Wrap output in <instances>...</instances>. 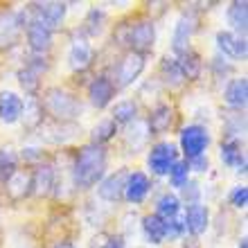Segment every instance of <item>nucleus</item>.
Segmentation results:
<instances>
[{"label":"nucleus","mask_w":248,"mask_h":248,"mask_svg":"<svg viewBox=\"0 0 248 248\" xmlns=\"http://www.w3.org/2000/svg\"><path fill=\"white\" fill-rule=\"evenodd\" d=\"M178 210H181V201H178L176 194H170V192L160 196L156 203V217H160L163 221L174 219V217L178 215Z\"/></svg>","instance_id":"cd10ccee"},{"label":"nucleus","mask_w":248,"mask_h":248,"mask_svg":"<svg viewBox=\"0 0 248 248\" xmlns=\"http://www.w3.org/2000/svg\"><path fill=\"white\" fill-rule=\"evenodd\" d=\"M20 156H23V160H25V163H36V160H41V158H43V154H41V149H36V147H25Z\"/></svg>","instance_id":"58836bf2"},{"label":"nucleus","mask_w":248,"mask_h":248,"mask_svg":"<svg viewBox=\"0 0 248 248\" xmlns=\"http://www.w3.org/2000/svg\"><path fill=\"white\" fill-rule=\"evenodd\" d=\"M20 27H23V14H0V50L12 46V41L16 39Z\"/></svg>","instance_id":"a211bd4d"},{"label":"nucleus","mask_w":248,"mask_h":248,"mask_svg":"<svg viewBox=\"0 0 248 248\" xmlns=\"http://www.w3.org/2000/svg\"><path fill=\"white\" fill-rule=\"evenodd\" d=\"M93 59H95V52H93L91 43L84 39V36H77L72 39V46H70V52H68V63L75 72H84L91 68Z\"/></svg>","instance_id":"6e6552de"},{"label":"nucleus","mask_w":248,"mask_h":248,"mask_svg":"<svg viewBox=\"0 0 248 248\" xmlns=\"http://www.w3.org/2000/svg\"><path fill=\"white\" fill-rule=\"evenodd\" d=\"M113 93H115V86L108 77H97L93 79V84L88 86V97H91V104L97 106V108H104L108 106V102L113 99Z\"/></svg>","instance_id":"f8f14e48"},{"label":"nucleus","mask_w":248,"mask_h":248,"mask_svg":"<svg viewBox=\"0 0 248 248\" xmlns=\"http://www.w3.org/2000/svg\"><path fill=\"white\" fill-rule=\"evenodd\" d=\"M126 43L131 46V52H149L156 43V25L151 20H138L126 34Z\"/></svg>","instance_id":"7ed1b4c3"},{"label":"nucleus","mask_w":248,"mask_h":248,"mask_svg":"<svg viewBox=\"0 0 248 248\" xmlns=\"http://www.w3.org/2000/svg\"><path fill=\"white\" fill-rule=\"evenodd\" d=\"M160 70H163V75L167 77V84H171V86H181L185 81L183 79V75H181V70H178V63H176V59L174 57H165L163 59V65H160Z\"/></svg>","instance_id":"f704fd0d"},{"label":"nucleus","mask_w":248,"mask_h":248,"mask_svg":"<svg viewBox=\"0 0 248 248\" xmlns=\"http://www.w3.org/2000/svg\"><path fill=\"white\" fill-rule=\"evenodd\" d=\"M217 47L230 59H244L246 57V41L232 32H217Z\"/></svg>","instance_id":"ddd939ff"},{"label":"nucleus","mask_w":248,"mask_h":248,"mask_svg":"<svg viewBox=\"0 0 248 248\" xmlns=\"http://www.w3.org/2000/svg\"><path fill=\"white\" fill-rule=\"evenodd\" d=\"M142 230L144 235H147V239H149L151 244H163L165 239V221L160 219V217L156 215H149L142 219Z\"/></svg>","instance_id":"c85d7f7f"},{"label":"nucleus","mask_w":248,"mask_h":248,"mask_svg":"<svg viewBox=\"0 0 248 248\" xmlns=\"http://www.w3.org/2000/svg\"><path fill=\"white\" fill-rule=\"evenodd\" d=\"M16 163H18V158H16L14 151L0 149V181H7L16 171Z\"/></svg>","instance_id":"c9c22d12"},{"label":"nucleus","mask_w":248,"mask_h":248,"mask_svg":"<svg viewBox=\"0 0 248 248\" xmlns=\"http://www.w3.org/2000/svg\"><path fill=\"white\" fill-rule=\"evenodd\" d=\"M149 136H151L149 124L142 122V120H133V124H131L129 131H126V144H129L133 151H138L147 144Z\"/></svg>","instance_id":"b1692460"},{"label":"nucleus","mask_w":248,"mask_h":248,"mask_svg":"<svg viewBox=\"0 0 248 248\" xmlns=\"http://www.w3.org/2000/svg\"><path fill=\"white\" fill-rule=\"evenodd\" d=\"M223 99L230 108H244L248 102V81L246 77H237L228 81L226 91H223Z\"/></svg>","instance_id":"aec40b11"},{"label":"nucleus","mask_w":248,"mask_h":248,"mask_svg":"<svg viewBox=\"0 0 248 248\" xmlns=\"http://www.w3.org/2000/svg\"><path fill=\"white\" fill-rule=\"evenodd\" d=\"M52 187H54V170L50 165H39L36 171L30 176V194L47 196Z\"/></svg>","instance_id":"4468645a"},{"label":"nucleus","mask_w":248,"mask_h":248,"mask_svg":"<svg viewBox=\"0 0 248 248\" xmlns=\"http://www.w3.org/2000/svg\"><path fill=\"white\" fill-rule=\"evenodd\" d=\"M34 12V20H39L47 30H57V27L63 23L65 12H68V5L65 2H57V0H50V2H36V5H30Z\"/></svg>","instance_id":"423d86ee"},{"label":"nucleus","mask_w":248,"mask_h":248,"mask_svg":"<svg viewBox=\"0 0 248 248\" xmlns=\"http://www.w3.org/2000/svg\"><path fill=\"white\" fill-rule=\"evenodd\" d=\"M196 27H199V18H196L194 12H185L178 18L176 27H174V36H171V50H174L176 57L183 52H189V39L196 32Z\"/></svg>","instance_id":"39448f33"},{"label":"nucleus","mask_w":248,"mask_h":248,"mask_svg":"<svg viewBox=\"0 0 248 248\" xmlns=\"http://www.w3.org/2000/svg\"><path fill=\"white\" fill-rule=\"evenodd\" d=\"M20 118L25 120V129L30 131L43 126V104L36 97H30L27 104H23V115Z\"/></svg>","instance_id":"bb28decb"},{"label":"nucleus","mask_w":248,"mask_h":248,"mask_svg":"<svg viewBox=\"0 0 248 248\" xmlns=\"http://www.w3.org/2000/svg\"><path fill=\"white\" fill-rule=\"evenodd\" d=\"M115 131H118V124L113 122V120H102V122L93 129V144H102L108 142L113 136H115Z\"/></svg>","instance_id":"2f4dec72"},{"label":"nucleus","mask_w":248,"mask_h":248,"mask_svg":"<svg viewBox=\"0 0 248 248\" xmlns=\"http://www.w3.org/2000/svg\"><path fill=\"white\" fill-rule=\"evenodd\" d=\"M176 163V147L171 142H158L151 147L149 151V167L154 174L158 176H165L170 174L171 165Z\"/></svg>","instance_id":"0eeeda50"},{"label":"nucleus","mask_w":248,"mask_h":248,"mask_svg":"<svg viewBox=\"0 0 248 248\" xmlns=\"http://www.w3.org/2000/svg\"><path fill=\"white\" fill-rule=\"evenodd\" d=\"M230 203H232L235 208H246V203H248V187L246 185H237V187L230 192Z\"/></svg>","instance_id":"4c0bfd02"},{"label":"nucleus","mask_w":248,"mask_h":248,"mask_svg":"<svg viewBox=\"0 0 248 248\" xmlns=\"http://www.w3.org/2000/svg\"><path fill=\"white\" fill-rule=\"evenodd\" d=\"M126 178H129V171L126 170H120L115 171L113 176H108L106 181H102L99 185V196L104 201H120L124 196V185H126Z\"/></svg>","instance_id":"2eb2a0df"},{"label":"nucleus","mask_w":248,"mask_h":248,"mask_svg":"<svg viewBox=\"0 0 248 248\" xmlns=\"http://www.w3.org/2000/svg\"><path fill=\"white\" fill-rule=\"evenodd\" d=\"M106 170V151L99 144H86L77 154L75 160V185L88 189L104 176Z\"/></svg>","instance_id":"f257e3e1"},{"label":"nucleus","mask_w":248,"mask_h":248,"mask_svg":"<svg viewBox=\"0 0 248 248\" xmlns=\"http://www.w3.org/2000/svg\"><path fill=\"white\" fill-rule=\"evenodd\" d=\"M210 144V136L208 131L199 126V124H189L181 131V147H183V154L189 158H196V156H203V151L208 149Z\"/></svg>","instance_id":"20e7f679"},{"label":"nucleus","mask_w":248,"mask_h":248,"mask_svg":"<svg viewBox=\"0 0 248 248\" xmlns=\"http://www.w3.org/2000/svg\"><path fill=\"white\" fill-rule=\"evenodd\" d=\"M5 183H7V194L12 196L14 201H18V199L30 194V174H25V171L16 170Z\"/></svg>","instance_id":"393cba45"},{"label":"nucleus","mask_w":248,"mask_h":248,"mask_svg":"<svg viewBox=\"0 0 248 248\" xmlns=\"http://www.w3.org/2000/svg\"><path fill=\"white\" fill-rule=\"evenodd\" d=\"M221 160L235 171H242V174L246 171V158H244L242 144H239L237 138H230L221 144Z\"/></svg>","instance_id":"412c9836"},{"label":"nucleus","mask_w":248,"mask_h":248,"mask_svg":"<svg viewBox=\"0 0 248 248\" xmlns=\"http://www.w3.org/2000/svg\"><path fill=\"white\" fill-rule=\"evenodd\" d=\"M27 43H30L34 54L47 52L52 46V30H47L39 20H30L27 23Z\"/></svg>","instance_id":"9b49d317"},{"label":"nucleus","mask_w":248,"mask_h":248,"mask_svg":"<svg viewBox=\"0 0 248 248\" xmlns=\"http://www.w3.org/2000/svg\"><path fill=\"white\" fill-rule=\"evenodd\" d=\"M239 248H248V244H246V239H242V244H239Z\"/></svg>","instance_id":"79ce46f5"},{"label":"nucleus","mask_w":248,"mask_h":248,"mask_svg":"<svg viewBox=\"0 0 248 248\" xmlns=\"http://www.w3.org/2000/svg\"><path fill=\"white\" fill-rule=\"evenodd\" d=\"M149 178L144 176L142 171H133L129 174L126 178V185H124V196H126V201L129 203H140L144 201V196L149 192Z\"/></svg>","instance_id":"6ab92c4d"},{"label":"nucleus","mask_w":248,"mask_h":248,"mask_svg":"<svg viewBox=\"0 0 248 248\" xmlns=\"http://www.w3.org/2000/svg\"><path fill=\"white\" fill-rule=\"evenodd\" d=\"M43 104L57 122H72L81 113V102L63 88H47Z\"/></svg>","instance_id":"f03ea898"},{"label":"nucleus","mask_w":248,"mask_h":248,"mask_svg":"<svg viewBox=\"0 0 248 248\" xmlns=\"http://www.w3.org/2000/svg\"><path fill=\"white\" fill-rule=\"evenodd\" d=\"M104 20H106V14L102 12V9H91L84 20L81 32L88 34V36H97V34L102 32V27H104Z\"/></svg>","instance_id":"7c9ffc66"},{"label":"nucleus","mask_w":248,"mask_h":248,"mask_svg":"<svg viewBox=\"0 0 248 248\" xmlns=\"http://www.w3.org/2000/svg\"><path fill=\"white\" fill-rule=\"evenodd\" d=\"M187 176H189V167L185 160H176L170 170V183L171 187H185L187 185Z\"/></svg>","instance_id":"72a5a7b5"},{"label":"nucleus","mask_w":248,"mask_h":248,"mask_svg":"<svg viewBox=\"0 0 248 248\" xmlns=\"http://www.w3.org/2000/svg\"><path fill=\"white\" fill-rule=\"evenodd\" d=\"M91 248H126L122 235H106V232H99L95 239H93Z\"/></svg>","instance_id":"e433bc0d"},{"label":"nucleus","mask_w":248,"mask_h":248,"mask_svg":"<svg viewBox=\"0 0 248 248\" xmlns=\"http://www.w3.org/2000/svg\"><path fill=\"white\" fill-rule=\"evenodd\" d=\"M228 25L232 27L235 32L246 34V27H248V2L246 0H235V2H230Z\"/></svg>","instance_id":"5701e85b"},{"label":"nucleus","mask_w":248,"mask_h":248,"mask_svg":"<svg viewBox=\"0 0 248 248\" xmlns=\"http://www.w3.org/2000/svg\"><path fill=\"white\" fill-rule=\"evenodd\" d=\"M138 115V104L131 102V99H124V102H118L113 106V122L115 124H129L133 122Z\"/></svg>","instance_id":"c756f323"},{"label":"nucleus","mask_w":248,"mask_h":248,"mask_svg":"<svg viewBox=\"0 0 248 248\" xmlns=\"http://www.w3.org/2000/svg\"><path fill=\"white\" fill-rule=\"evenodd\" d=\"M23 115V99L12 91H2L0 93V120L7 124L18 122Z\"/></svg>","instance_id":"f3484780"},{"label":"nucleus","mask_w":248,"mask_h":248,"mask_svg":"<svg viewBox=\"0 0 248 248\" xmlns=\"http://www.w3.org/2000/svg\"><path fill=\"white\" fill-rule=\"evenodd\" d=\"M79 133V126L75 122H52L47 126H41V138L50 144H65Z\"/></svg>","instance_id":"9d476101"},{"label":"nucleus","mask_w":248,"mask_h":248,"mask_svg":"<svg viewBox=\"0 0 248 248\" xmlns=\"http://www.w3.org/2000/svg\"><path fill=\"white\" fill-rule=\"evenodd\" d=\"M210 223V210L201 203H189L187 212H185V230H189L192 235H201L205 232Z\"/></svg>","instance_id":"dca6fc26"},{"label":"nucleus","mask_w":248,"mask_h":248,"mask_svg":"<svg viewBox=\"0 0 248 248\" xmlns=\"http://www.w3.org/2000/svg\"><path fill=\"white\" fill-rule=\"evenodd\" d=\"M185 163H187V167H189V170H192V167H194L196 171H205V170H208V158H205V156L189 158V160H185Z\"/></svg>","instance_id":"ea45409f"},{"label":"nucleus","mask_w":248,"mask_h":248,"mask_svg":"<svg viewBox=\"0 0 248 248\" xmlns=\"http://www.w3.org/2000/svg\"><path fill=\"white\" fill-rule=\"evenodd\" d=\"M54 248H75V246H72L70 242H63V244H57V246H54Z\"/></svg>","instance_id":"a19ab883"},{"label":"nucleus","mask_w":248,"mask_h":248,"mask_svg":"<svg viewBox=\"0 0 248 248\" xmlns=\"http://www.w3.org/2000/svg\"><path fill=\"white\" fill-rule=\"evenodd\" d=\"M174 122V111H171L167 104H158L154 111H151V118H149V131L151 133H165V131L171 126Z\"/></svg>","instance_id":"4be33fe9"},{"label":"nucleus","mask_w":248,"mask_h":248,"mask_svg":"<svg viewBox=\"0 0 248 248\" xmlns=\"http://www.w3.org/2000/svg\"><path fill=\"white\" fill-rule=\"evenodd\" d=\"M174 59H176L178 70H181L183 79H187V81L199 79V75H201V59L194 52H183V54H178V57H174Z\"/></svg>","instance_id":"a878e982"},{"label":"nucleus","mask_w":248,"mask_h":248,"mask_svg":"<svg viewBox=\"0 0 248 248\" xmlns=\"http://www.w3.org/2000/svg\"><path fill=\"white\" fill-rule=\"evenodd\" d=\"M18 81H20V86H23V91H25L30 97H34V93L39 91V86H41V75L25 65L23 70H18Z\"/></svg>","instance_id":"473e14b6"},{"label":"nucleus","mask_w":248,"mask_h":248,"mask_svg":"<svg viewBox=\"0 0 248 248\" xmlns=\"http://www.w3.org/2000/svg\"><path fill=\"white\" fill-rule=\"evenodd\" d=\"M142 70H144V54H138V52L124 54L118 65V86L133 84Z\"/></svg>","instance_id":"1a4fd4ad"}]
</instances>
